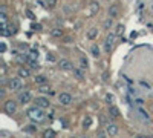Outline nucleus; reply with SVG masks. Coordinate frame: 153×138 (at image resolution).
<instances>
[{
	"instance_id": "obj_16",
	"label": "nucleus",
	"mask_w": 153,
	"mask_h": 138,
	"mask_svg": "<svg viewBox=\"0 0 153 138\" xmlns=\"http://www.w3.org/2000/svg\"><path fill=\"white\" fill-rule=\"evenodd\" d=\"M97 35H98V29L97 28H91V29L87 31V39L89 40H95Z\"/></svg>"
},
{
	"instance_id": "obj_5",
	"label": "nucleus",
	"mask_w": 153,
	"mask_h": 138,
	"mask_svg": "<svg viewBox=\"0 0 153 138\" xmlns=\"http://www.w3.org/2000/svg\"><path fill=\"white\" fill-rule=\"evenodd\" d=\"M58 101H60L63 106H69V104L72 103V95L68 94V92H63V94L58 95Z\"/></svg>"
},
{
	"instance_id": "obj_29",
	"label": "nucleus",
	"mask_w": 153,
	"mask_h": 138,
	"mask_svg": "<svg viewBox=\"0 0 153 138\" xmlns=\"http://www.w3.org/2000/svg\"><path fill=\"white\" fill-rule=\"evenodd\" d=\"M124 32V25H118V26H117V31H115V34H117V35H121Z\"/></svg>"
},
{
	"instance_id": "obj_31",
	"label": "nucleus",
	"mask_w": 153,
	"mask_h": 138,
	"mask_svg": "<svg viewBox=\"0 0 153 138\" xmlns=\"http://www.w3.org/2000/svg\"><path fill=\"white\" fill-rule=\"evenodd\" d=\"M46 58H48V61H52V63H54V61H57L55 55H54V54H51V52H49V54L46 55Z\"/></svg>"
},
{
	"instance_id": "obj_3",
	"label": "nucleus",
	"mask_w": 153,
	"mask_h": 138,
	"mask_svg": "<svg viewBox=\"0 0 153 138\" xmlns=\"http://www.w3.org/2000/svg\"><path fill=\"white\" fill-rule=\"evenodd\" d=\"M115 39H117V34H109L106 37V42H104V49L106 52H110L112 48H113V43H115Z\"/></svg>"
},
{
	"instance_id": "obj_14",
	"label": "nucleus",
	"mask_w": 153,
	"mask_h": 138,
	"mask_svg": "<svg viewBox=\"0 0 153 138\" xmlns=\"http://www.w3.org/2000/svg\"><path fill=\"white\" fill-rule=\"evenodd\" d=\"M19 77H20V78H28V77H31V71L26 69V68H20V69H19Z\"/></svg>"
},
{
	"instance_id": "obj_38",
	"label": "nucleus",
	"mask_w": 153,
	"mask_h": 138,
	"mask_svg": "<svg viewBox=\"0 0 153 138\" xmlns=\"http://www.w3.org/2000/svg\"><path fill=\"white\" fill-rule=\"evenodd\" d=\"M28 16H29V19H34V14H32L31 11H28Z\"/></svg>"
},
{
	"instance_id": "obj_23",
	"label": "nucleus",
	"mask_w": 153,
	"mask_h": 138,
	"mask_svg": "<svg viewBox=\"0 0 153 138\" xmlns=\"http://www.w3.org/2000/svg\"><path fill=\"white\" fill-rule=\"evenodd\" d=\"M29 60H37L38 58V51H35V49H32V51H29V55H28Z\"/></svg>"
},
{
	"instance_id": "obj_11",
	"label": "nucleus",
	"mask_w": 153,
	"mask_h": 138,
	"mask_svg": "<svg viewBox=\"0 0 153 138\" xmlns=\"http://www.w3.org/2000/svg\"><path fill=\"white\" fill-rule=\"evenodd\" d=\"M58 65H60V68H61L63 71H72V69H74V65L71 63L69 60H66V58L60 60V61H58Z\"/></svg>"
},
{
	"instance_id": "obj_1",
	"label": "nucleus",
	"mask_w": 153,
	"mask_h": 138,
	"mask_svg": "<svg viewBox=\"0 0 153 138\" xmlns=\"http://www.w3.org/2000/svg\"><path fill=\"white\" fill-rule=\"evenodd\" d=\"M26 115L29 117V120L35 121V123H42L45 120V112L42 107H38V106H34V107H29L26 110Z\"/></svg>"
},
{
	"instance_id": "obj_18",
	"label": "nucleus",
	"mask_w": 153,
	"mask_h": 138,
	"mask_svg": "<svg viewBox=\"0 0 153 138\" xmlns=\"http://www.w3.org/2000/svg\"><path fill=\"white\" fill-rule=\"evenodd\" d=\"M91 54H92L95 58H98V57H100V54H101V52H100V48H98L97 45H92V48H91Z\"/></svg>"
},
{
	"instance_id": "obj_10",
	"label": "nucleus",
	"mask_w": 153,
	"mask_h": 138,
	"mask_svg": "<svg viewBox=\"0 0 153 138\" xmlns=\"http://www.w3.org/2000/svg\"><path fill=\"white\" fill-rule=\"evenodd\" d=\"M135 112L138 114V117L141 118V120H144V121H150V117H149V114H147V112H146V110H144L141 106H136V107H135Z\"/></svg>"
},
{
	"instance_id": "obj_4",
	"label": "nucleus",
	"mask_w": 153,
	"mask_h": 138,
	"mask_svg": "<svg viewBox=\"0 0 153 138\" xmlns=\"http://www.w3.org/2000/svg\"><path fill=\"white\" fill-rule=\"evenodd\" d=\"M8 86H9V89H11V91H20V89H22V86H23L22 78H20V77H19V78H11Z\"/></svg>"
},
{
	"instance_id": "obj_35",
	"label": "nucleus",
	"mask_w": 153,
	"mask_h": 138,
	"mask_svg": "<svg viewBox=\"0 0 153 138\" xmlns=\"http://www.w3.org/2000/svg\"><path fill=\"white\" fill-rule=\"evenodd\" d=\"M26 132H29V134H32V132H35V128L34 126H26V129H25Z\"/></svg>"
},
{
	"instance_id": "obj_17",
	"label": "nucleus",
	"mask_w": 153,
	"mask_h": 138,
	"mask_svg": "<svg viewBox=\"0 0 153 138\" xmlns=\"http://www.w3.org/2000/svg\"><path fill=\"white\" fill-rule=\"evenodd\" d=\"M91 126H92V117L91 115H86L84 120H83V128L84 129H89Z\"/></svg>"
},
{
	"instance_id": "obj_12",
	"label": "nucleus",
	"mask_w": 153,
	"mask_h": 138,
	"mask_svg": "<svg viewBox=\"0 0 153 138\" xmlns=\"http://www.w3.org/2000/svg\"><path fill=\"white\" fill-rule=\"evenodd\" d=\"M118 14H120V8H118V5H110V8H109V17L117 19Z\"/></svg>"
},
{
	"instance_id": "obj_27",
	"label": "nucleus",
	"mask_w": 153,
	"mask_h": 138,
	"mask_svg": "<svg viewBox=\"0 0 153 138\" xmlns=\"http://www.w3.org/2000/svg\"><path fill=\"white\" fill-rule=\"evenodd\" d=\"M80 68H81V69H87V60H86L84 57L80 58Z\"/></svg>"
},
{
	"instance_id": "obj_8",
	"label": "nucleus",
	"mask_w": 153,
	"mask_h": 138,
	"mask_svg": "<svg viewBox=\"0 0 153 138\" xmlns=\"http://www.w3.org/2000/svg\"><path fill=\"white\" fill-rule=\"evenodd\" d=\"M98 11H100V5H98V2H91V5H89V9H87L86 14H87L89 17H92V16L97 14Z\"/></svg>"
},
{
	"instance_id": "obj_30",
	"label": "nucleus",
	"mask_w": 153,
	"mask_h": 138,
	"mask_svg": "<svg viewBox=\"0 0 153 138\" xmlns=\"http://www.w3.org/2000/svg\"><path fill=\"white\" fill-rule=\"evenodd\" d=\"M107 137V132H106V129L104 131H100L98 134H97V138H106Z\"/></svg>"
},
{
	"instance_id": "obj_36",
	"label": "nucleus",
	"mask_w": 153,
	"mask_h": 138,
	"mask_svg": "<svg viewBox=\"0 0 153 138\" xmlns=\"http://www.w3.org/2000/svg\"><path fill=\"white\" fill-rule=\"evenodd\" d=\"M32 29L34 31H40L42 29V25H32Z\"/></svg>"
},
{
	"instance_id": "obj_19",
	"label": "nucleus",
	"mask_w": 153,
	"mask_h": 138,
	"mask_svg": "<svg viewBox=\"0 0 153 138\" xmlns=\"http://www.w3.org/2000/svg\"><path fill=\"white\" fill-rule=\"evenodd\" d=\"M43 138H55V131L52 129H46L43 132Z\"/></svg>"
},
{
	"instance_id": "obj_7",
	"label": "nucleus",
	"mask_w": 153,
	"mask_h": 138,
	"mask_svg": "<svg viewBox=\"0 0 153 138\" xmlns=\"http://www.w3.org/2000/svg\"><path fill=\"white\" fill-rule=\"evenodd\" d=\"M106 132H107L109 137H115V135L120 132V128H118L115 123H109L107 126H106Z\"/></svg>"
},
{
	"instance_id": "obj_32",
	"label": "nucleus",
	"mask_w": 153,
	"mask_h": 138,
	"mask_svg": "<svg viewBox=\"0 0 153 138\" xmlns=\"http://www.w3.org/2000/svg\"><path fill=\"white\" fill-rule=\"evenodd\" d=\"M135 103H136V106H141V107H143V106H144V100H143V98H136Z\"/></svg>"
},
{
	"instance_id": "obj_2",
	"label": "nucleus",
	"mask_w": 153,
	"mask_h": 138,
	"mask_svg": "<svg viewBox=\"0 0 153 138\" xmlns=\"http://www.w3.org/2000/svg\"><path fill=\"white\" fill-rule=\"evenodd\" d=\"M3 109H5L6 114L12 115V114H16V110H17V103L14 100H6L5 104H3Z\"/></svg>"
},
{
	"instance_id": "obj_34",
	"label": "nucleus",
	"mask_w": 153,
	"mask_h": 138,
	"mask_svg": "<svg viewBox=\"0 0 153 138\" xmlns=\"http://www.w3.org/2000/svg\"><path fill=\"white\" fill-rule=\"evenodd\" d=\"M106 101H107V103L110 104V103L113 101V95H110V94H107V95H106Z\"/></svg>"
},
{
	"instance_id": "obj_26",
	"label": "nucleus",
	"mask_w": 153,
	"mask_h": 138,
	"mask_svg": "<svg viewBox=\"0 0 153 138\" xmlns=\"http://www.w3.org/2000/svg\"><path fill=\"white\" fill-rule=\"evenodd\" d=\"M28 65H29L32 69H38V61H37V60H29V58H28Z\"/></svg>"
},
{
	"instance_id": "obj_22",
	"label": "nucleus",
	"mask_w": 153,
	"mask_h": 138,
	"mask_svg": "<svg viewBox=\"0 0 153 138\" xmlns=\"http://www.w3.org/2000/svg\"><path fill=\"white\" fill-rule=\"evenodd\" d=\"M51 35H52V37H61V35H63V29H60V28H55V29H52V31H51Z\"/></svg>"
},
{
	"instance_id": "obj_37",
	"label": "nucleus",
	"mask_w": 153,
	"mask_h": 138,
	"mask_svg": "<svg viewBox=\"0 0 153 138\" xmlns=\"http://www.w3.org/2000/svg\"><path fill=\"white\" fill-rule=\"evenodd\" d=\"M6 51V45L5 43H2V52H5Z\"/></svg>"
},
{
	"instance_id": "obj_33",
	"label": "nucleus",
	"mask_w": 153,
	"mask_h": 138,
	"mask_svg": "<svg viewBox=\"0 0 153 138\" xmlns=\"http://www.w3.org/2000/svg\"><path fill=\"white\" fill-rule=\"evenodd\" d=\"M139 84H141L143 87H146V89H150V84H149V83H146L144 80H139Z\"/></svg>"
},
{
	"instance_id": "obj_25",
	"label": "nucleus",
	"mask_w": 153,
	"mask_h": 138,
	"mask_svg": "<svg viewBox=\"0 0 153 138\" xmlns=\"http://www.w3.org/2000/svg\"><path fill=\"white\" fill-rule=\"evenodd\" d=\"M0 20H2V25H8V16H6L5 11L0 12Z\"/></svg>"
},
{
	"instance_id": "obj_15",
	"label": "nucleus",
	"mask_w": 153,
	"mask_h": 138,
	"mask_svg": "<svg viewBox=\"0 0 153 138\" xmlns=\"http://www.w3.org/2000/svg\"><path fill=\"white\" fill-rule=\"evenodd\" d=\"M38 91H40L42 94H51V95H52L54 94V91H51V87L45 83V84H40V86H38Z\"/></svg>"
},
{
	"instance_id": "obj_20",
	"label": "nucleus",
	"mask_w": 153,
	"mask_h": 138,
	"mask_svg": "<svg viewBox=\"0 0 153 138\" xmlns=\"http://www.w3.org/2000/svg\"><path fill=\"white\" fill-rule=\"evenodd\" d=\"M34 81L37 84H45L46 83V77H45V75H37V77L34 78Z\"/></svg>"
},
{
	"instance_id": "obj_6",
	"label": "nucleus",
	"mask_w": 153,
	"mask_h": 138,
	"mask_svg": "<svg viewBox=\"0 0 153 138\" xmlns=\"http://www.w3.org/2000/svg\"><path fill=\"white\" fill-rule=\"evenodd\" d=\"M35 106L42 107V109H46V107L51 106V103H49V100L46 97H37L35 98Z\"/></svg>"
},
{
	"instance_id": "obj_13",
	"label": "nucleus",
	"mask_w": 153,
	"mask_h": 138,
	"mask_svg": "<svg viewBox=\"0 0 153 138\" xmlns=\"http://www.w3.org/2000/svg\"><path fill=\"white\" fill-rule=\"evenodd\" d=\"M109 115L110 117H113V118H118L120 117V109L117 107V106H109Z\"/></svg>"
},
{
	"instance_id": "obj_24",
	"label": "nucleus",
	"mask_w": 153,
	"mask_h": 138,
	"mask_svg": "<svg viewBox=\"0 0 153 138\" xmlns=\"http://www.w3.org/2000/svg\"><path fill=\"white\" fill-rule=\"evenodd\" d=\"M112 25H113V19H112V17H109V19L104 22L103 26H104V29H110V28H112Z\"/></svg>"
},
{
	"instance_id": "obj_40",
	"label": "nucleus",
	"mask_w": 153,
	"mask_h": 138,
	"mask_svg": "<svg viewBox=\"0 0 153 138\" xmlns=\"http://www.w3.org/2000/svg\"><path fill=\"white\" fill-rule=\"evenodd\" d=\"M71 138H75V137H71Z\"/></svg>"
},
{
	"instance_id": "obj_9",
	"label": "nucleus",
	"mask_w": 153,
	"mask_h": 138,
	"mask_svg": "<svg viewBox=\"0 0 153 138\" xmlns=\"http://www.w3.org/2000/svg\"><path fill=\"white\" fill-rule=\"evenodd\" d=\"M31 98H32L31 92H29V91H25V92H22V94L19 95V103H22V104L29 103V101H31Z\"/></svg>"
},
{
	"instance_id": "obj_39",
	"label": "nucleus",
	"mask_w": 153,
	"mask_h": 138,
	"mask_svg": "<svg viewBox=\"0 0 153 138\" xmlns=\"http://www.w3.org/2000/svg\"><path fill=\"white\" fill-rule=\"evenodd\" d=\"M136 138H150V137H144V135H139V137H136Z\"/></svg>"
},
{
	"instance_id": "obj_28",
	"label": "nucleus",
	"mask_w": 153,
	"mask_h": 138,
	"mask_svg": "<svg viewBox=\"0 0 153 138\" xmlns=\"http://www.w3.org/2000/svg\"><path fill=\"white\" fill-rule=\"evenodd\" d=\"M57 2H58V0H46V6L48 8H55Z\"/></svg>"
},
{
	"instance_id": "obj_21",
	"label": "nucleus",
	"mask_w": 153,
	"mask_h": 138,
	"mask_svg": "<svg viewBox=\"0 0 153 138\" xmlns=\"http://www.w3.org/2000/svg\"><path fill=\"white\" fill-rule=\"evenodd\" d=\"M72 72H74V75H75L78 80H83V69H75V68H74Z\"/></svg>"
}]
</instances>
